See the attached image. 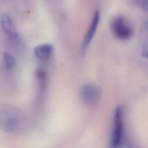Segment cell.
Listing matches in <instances>:
<instances>
[{"mask_svg": "<svg viewBox=\"0 0 148 148\" xmlns=\"http://www.w3.org/2000/svg\"><path fill=\"white\" fill-rule=\"evenodd\" d=\"M99 21V13L98 11H96L93 16L90 26L88 29L87 30V32L84 37V40L83 42V47L84 49L88 46L91 40H92L96 32V29L98 27Z\"/></svg>", "mask_w": 148, "mask_h": 148, "instance_id": "8992f818", "label": "cell"}, {"mask_svg": "<svg viewBox=\"0 0 148 148\" xmlns=\"http://www.w3.org/2000/svg\"><path fill=\"white\" fill-rule=\"evenodd\" d=\"M36 76L41 86H44L45 84L46 78L45 73L42 71H38L36 73Z\"/></svg>", "mask_w": 148, "mask_h": 148, "instance_id": "8fae6325", "label": "cell"}, {"mask_svg": "<svg viewBox=\"0 0 148 148\" xmlns=\"http://www.w3.org/2000/svg\"><path fill=\"white\" fill-rule=\"evenodd\" d=\"M124 112L121 106H117L114 110L112 131L109 148H121L124 140Z\"/></svg>", "mask_w": 148, "mask_h": 148, "instance_id": "6da1fadb", "label": "cell"}, {"mask_svg": "<svg viewBox=\"0 0 148 148\" xmlns=\"http://www.w3.org/2000/svg\"><path fill=\"white\" fill-rule=\"evenodd\" d=\"M1 20L2 29L5 33L12 39H16L17 38V34L10 17L7 14H4L2 16Z\"/></svg>", "mask_w": 148, "mask_h": 148, "instance_id": "ba28073f", "label": "cell"}, {"mask_svg": "<svg viewBox=\"0 0 148 148\" xmlns=\"http://www.w3.org/2000/svg\"><path fill=\"white\" fill-rule=\"evenodd\" d=\"M139 39L142 56L148 59V19L145 20L141 25Z\"/></svg>", "mask_w": 148, "mask_h": 148, "instance_id": "5b68a950", "label": "cell"}, {"mask_svg": "<svg viewBox=\"0 0 148 148\" xmlns=\"http://www.w3.org/2000/svg\"><path fill=\"white\" fill-rule=\"evenodd\" d=\"M130 3L133 6L139 7L143 10L148 12V0H130Z\"/></svg>", "mask_w": 148, "mask_h": 148, "instance_id": "30bf717a", "label": "cell"}, {"mask_svg": "<svg viewBox=\"0 0 148 148\" xmlns=\"http://www.w3.org/2000/svg\"><path fill=\"white\" fill-rule=\"evenodd\" d=\"M80 97L84 104L89 106L93 105L99 98V92L93 84H86L80 89Z\"/></svg>", "mask_w": 148, "mask_h": 148, "instance_id": "277c9868", "label": "cell"}, {"mask_svg": "<svg viewBox=\"0 0 148 148\" xmlns=\"http://www.w3.org/2000/svg\"><path fill=\"white\" fill-rule=\"evenodd\" d=\"M111 26L114 34L120 39H128L132 36V30L131 28L122 17L116 18L113 21Z\"/></svg>", "mask_w": 148, "mask_h": 148, "instance_id": "3957f363", "label": "cell"}, {"mask_svg": "<svg viewBox=\"0 0 148 148\" xmlns=\"http://www.w3.org/2000/svg\"><path fill=\"white\" fill-rule=\"evenodd\" d=\"M0 120L1 128L8 132H16L22 125L21 114L18 110L10 107L1 109Z\"/></svg>", "mask_w": 148, "mask_h": 148, "instance_id": "7a4b0ae2", "label": "cell"}, {"mask_svg": "<svg viewBox=\"0 0 148 148\" xmlns=\"http://www.w3.org/2000/svg\"><path fill=\"white\" fill-rule=\"evenodd\" d=\"M53 49V47L51 45L45 43L36 46L34 51L36 58L41 61H45L50 58Z\"/></svg>", "mask_w": 148, "mask_h": 148, "instance_id": "52a82bcc", "label": "cell"}, {"mask_svg": "<svg viewBox=\"0 0 148 148\" xmlns=\"http://www.w3.org/2000/svg\"><path fill=\"white\" fill-rule=\"evenodd\" d=\"M3 59L6 68L8 69H12L15 63V61L13 56L9 53L5 52L3 54Z\"/></svg>", "mask_w": 148, "mask_h": 148, "instance_id": "9c48e42d", "label": "cell"}]
</instances>
